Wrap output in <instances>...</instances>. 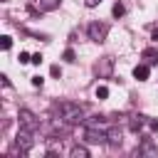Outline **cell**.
Masks as SVG:
<instances>
[{"instance_id": "6da1fadb", "label": "cell", "mask_w": 158, "mask_h": 158, "mask_svg": "<svg viewBox=\"0 0 158 158\" xmlns=\"http://www.w3.org/2000/svg\"><path fill=\"white\" fill-rule=\"evenodd\" d=\"M57 111H59L62 121H67V123H79V121H84V106H81V104L59 101V104H57Z\"/></svg>"}, {"instance_id": "7a4b0ae2", "label": "cell", "mask_w": 158, "mask_h": 158, "mask_svg": "<svg viewBox=\"0 0 158 158\" xmlns=\"http://www.w3.org/2000/svg\"><path fill=\"white\" fill-rule=\"evenodd\" d=\"M17 121H20V128H27V131H37L40 128V118L30 111V109H20V114H17Z\"/></svg>"}, {"instance_id": "3957f363", "label": "cell", "mask_w": 158, "mask_h": 158, "mask_svg": "<svg viewBox=\"0 0 158 158\" xmlns=\"http://www.w3.org/2000/svg\"><path fill=\"white\" fill-rule=\"evenodd\" d=\"M86 32H89V40H94V42H104L106 35H109V25H106V22H89Z\"/></svg>"}, {"instance_id": "277c9868", "label": "cell", "mask_w": 158, "mask_h": 158, "mask_svg": "<svg viewBox=\"0 0 158 158\" xmlns=\"http://www.w3.org/2000/svg\"><path fill=\"white\" fill-rule=\"evenodd\" d=\"M94 72L99 79H109L111 72H114V57H101L96 64H94Z\"/></svg>"}, {"instance_id": "5b68a950", "label": "cell", "mask_w": 158, "mask_h": 158, "mask_svg": "<svg viewBox=\"0 0 158 158\" xmlns=\"http://www.w3.org/2000/svg\"><path fill=\"white\" fill-rule=\"evenodd\" d=\"M84 141H86V143H106V131L99 128V126H86Z\"/></svg>"}, {"instance_id": "8992f818", "label": "cell", "mask_w": 158, "mask_h": 158, "mask_svg": "<svg viewBox=\"0 0 158 158\" xmlns=\"http://www.w3.org/2000/svg\"><path fill=\"white\" fill-rule=\"evenodd\" d=\"M15 146H20L25 153H30V148L35 146L32 131H27V128H20V131H17V136H15Z\"/></svg>"}, {"instance_id": "52a82bcc", "label": "cell", "mask_w": 158, "mask_h": 158, "mask_svg": "<svg viewBox=\"0 0 158 158\" xmlns=\"http://www.w3.org/2000/svg\"><path fill=\"white\" fill-rule=\"evenodd\" d=\"M136 156H158V146H156L151 138H143L141 146L136 148Z\"/></svg>"}, {"instance_id": "ba28073f", "label": "cell", "mask_w": 158, "mask_h": 158, "mask_svg": "<svg viewBox=\"0 0 158 158\" xmlns=\"http://www.w3.org/2000/svg\"><path fill=\"white\" fill-rule=\"evenodd\" d=\"M121 141H123V133H121V128H118V126H114V128H109V131H106V143H109L111 148H118V146H121Z\"/></svg>"}, {"instance_id": "9c48e42d", "label": "cell", "mask_w": 158, "mask_h": 158, "mask_svg": "<svg viewBox=\"0 0 158 158\" xmlns=\"http://www.w3.org/2000/svg\"><path fill=\"white\" fill-rule=\"evenodd\" d=\"M59 2H62V0H35V5H37L40 12H52V10L59 7Z\"/></svg>"}, {"instance_id": "30bf717a", "label": "cell", "mask_w": 158, "mask_h": 158, "mask_svg": "<svg viewBox=\"0 0 158 158\" xmlns=\"http://www.w3.org/2000/svg\"><path fill=\"white\" fill-rule=\"evenodd\" d=\"M146 123H148V118H146V116H141V114H133V116L128 118V126H131V131H136V133H138Z\"/></svg>"}, {"instance_id": "8fae6325", "label": "cell", "mask_w": 158, "mask_h": 158, "mask_svg": "<svg viewBox=\"0 0 158 158\" xmlns=\"http://www.w3.org/2000/svg\"><path fill=\"white\" fill-rule=\"evenodd\" d=\"M141 57L146 59V64H158V47H146Z\"/></svg>"}, {"instance_id": "7c38bea8", "label": "cell", "mask_w": 158, "mask_h": 158, "mask_svg": "<svg viewBox=\"0 0 158 158\" xmlns=\"http://www.w3.org/2000/svg\"><path fill=\"white\" fill-rule=\"evenodd\" d=\"M133 77H136L138 81H146V79H148V64H136V67H133Z\"/></svg>"}, {"instance_id": "4fadbf2b", "label": "cell", "mask_w": 158, "mask_h": 158, "mask_svg": "<svg viewBox=\"0 0 158 158\" xmlns=\"http://www.w3.org/2000/svg\"><path fill=\"white\" fill-rule=\"evenodd\" d=\"M69 156H72V158H89V148H86V146H79V143H77V146H74V148L69 151Z\"/></svg>"}, {"instance_id": "5bb4252c", "label": "cell", "mask_w": 158, "mask_h": 158, "mask_svg": "<svg viewBox=\"0 0 158 158\" xmlns=\"http://www.w3.org/2000/svg\"><path fill=\"white\" fill-rule=\"evenodd\" d=\"M111 12H114V17H123V12H126V7H123V2H116Z\"/></svg>"}, {"instance_id": "9a60e30c", "label": "cell", "mask_w": 158, "mask_h": 158, "mask_svg": "<svg viewBox=\"0 0 158 158\" xmlns=\"http://www.w3.org/2000/svg\"><path fill=\"white\" fill-rule=\"evenodd\" d=\"M94 94H96V99H106L109 96V86H96Z\"/></svg>"}, {"instance_id": "2e32d148", "label": "cell", "mask_w": 158, "mask_h": 158, "mask_svg": "<svg viewBox=\"0 0 158 158\" xmlns=\"http://www.w3.org/2000/svg\"><path fill=\"white\" fill-rule=\"evenodd\" d=\"M62 59H64V62H74V59H77V54H74V49H64V54H62Z\"/></svg>"}, {"instance_id": "e0dca14e", "label": "cell", "mask_w": 158, "mask_h": 158, "mask_svg": "<svg viewBox=\"0 0 158 158\" xmlns=\"http://www.w3.org/2000/svg\"><path fill=\"white\" fill-rule=\"evenodd\" d=\"M0 44H2V49H10V47H12V37H7V35H5Z\"/></svg>"}, {"instance_id": "ac0fdd59", "label": "cell", "mask_w": 158, "mask_h": 158, "mask_svg": "<svg viewBox=\"0 0 158 158\" xmlns=\"http://www.w3.org/2000/svg\"><path fill=\"white\" fill-rule=\"evenodd\" d=\"M17 59H20V64H27V62H32V57H30L27 52H20V57H17Z\"/></svg>"}, {"instance_id": "d6986e66", "label": "cell", "mask_w": 158, "mask_h": 158, "mask_svg": "<svg viewBox=\"0 0 158 158\" xmlns=\"http://www.w3.org/2000/svg\"><path fill=\"white\" fill-rule=\"evenodd\" d=\"M49 74H52V77L57 79V77H62V69H59L57 64H52V67H49Z\"/></svg>"}, {"instance_id": "ffe728a7", "label": "cell", "mask_w": 158, "mask_h": 158, "mask_svg": "<svg viewBox=\"0 0 158 158\" xmlns=\"http://www.w3.org/2000/svg\"><path fill=\"white\" fill-rule=\"evenodd\" d=\"M148 128L151 131H158V118H148Z\"/></svg>"}, {"instance_id": "44dd1931", "label": "cell", "mask_w": 158, "mask_h": 158, "mask_svg": "<svg viewBox=\"0 0 158 158\" xmlns=\"http://www.w3.org/2000/svg\"><path fill=\"white\" fill-rule=\"evenodd\" d=\"M42 81H44V79H42L40 74H37V77H32V86H42Z\"/></svg>"}, {"instance_id": "7402d4cb", "label": "cell", "mask_w": 158, "mask_h": 158, "mask_svg": "<svg viewBox=\"0 0 158 158\" xmlns=\"http://www.w3.org/2000/svg\"><path fill=\"white\" fill-rule=\"evenodd\" d=\"M32 64H42V54H40V52L32 54Z\"/></svg>"}, {"instance_id": "603a6c76", "label": "cell", "mask_w": 158, "mask_h": 158, "mask_svg": "<svg viewBox=\"0 0 158 158\" xmlns=\"http://www.w3.org/2000/svg\"><path fill=\"white\" fill-rule=\"evenodd\" d=\"M99 2H101V0H84V5H86V7H96Z\"/></svg>"}, {"instance_id": "cb8c5ba5", "label": "cell", "mask_w": 158, "mask_h": 158, "mask_svg": "<svg viewBox=\"0 0 158 158\" xmlns=\"http://www.w3.org/2000/svg\"><path fill=\"white\" fill-rule=\"evenodd\" d=\"M0 79H2V86H10V79H7V74H0Z\"/></svg>"}, {"instance_id": "d4e9b609", "label": "cell", "mask_w": 158, "mask_h": 158, "mask_svg": "<svg viewBox=\"0 0 158 158\" xmlns=\"http://www.w3.org/2000/svg\"><path fill=\"white\" fill-rule=\"evenodd\" d=\"M153 42H158V30H153V37H151Z\"/></svg>"}, {"instance_id": "484cf974", "label": "cell", "mask_w": 158, "mask_h": 158, "mask_svg": "<svg viewBox=\"0 0 158 158\" xmlns=\"http://www.w3.org/2000/svg\"><path fill=\"white\" fill-rule=\"evenodd\" d=\"M2 2H5V0H2Z\"/></svg>"}]
</instances>
